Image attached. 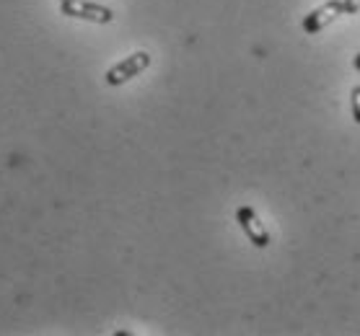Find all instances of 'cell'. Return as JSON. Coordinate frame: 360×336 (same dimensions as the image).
Listing matches in <instances>:
<instances>
[{
  "mask_svg": "<svg viewBox=\"0 0 360 336\" xmlns=\"http://www.w3.org/2000/svg\"><path fill=\"white\" fill-rule=\"evenodd\" d=\"M60 13L68 18H81L91 24H112V8L94 3V0H60Z\"/></svg>",
  "mask_w": 360,
  "mask_h": 336,
  "instance_id": "1",
  "label": "cell"
},
{
  "mask_svg": "<svg viewBox=\"0 0 360 336\" xmlns=\"http://www.w3.org/2000/svg\"><path fill=\"white\" fill-rule=\"evenodd\" d=\"M150 65V55L148 52H132L130 58H124L122 62H117L115 67H109L104 81L109 86H124L127 81H132L135 75H140L143 70H148Z\"/></svg>",
  "mask_w": 360,
  "mask_h": 336,
  "instance_id": "2",
  "label": "cell"
},
{
  "mask_svg": "<svg viewBox=\"0 0 360 336\" xmlns=\"http://www.w3.org/2000/svg\"><path fill=\"white\" fill-rule=\"evenodd\" d=\"M340 16H347L345 13V0H327L324 6L314 8L309 16H303V32L309 34V36H314L321 29H327L329 24H335Z\"/></svg>",
  "mask_w": 360,
  "mask_h": 336,
  "instance_id": "3",
  "label": "cell"
},
{
  "mask_svg": "<svg viewBox=\"0 0 360 336\" xmlns=\"http://www.w3.org/2000/svg\"><path fill=\"white\" fill-rule=\"evenodd\" d=\"M236 222L241 225V230L246 233V238H249L257 248L270 246V233H267V228H264V222L259 220V215L254 213V207H249V205L238 207Z\"/></svg>",
  "mask_w": 360,
  "mask_h": 336,
  "instance_id": "4",
  "label": "cell"
},
{
  "mask_svg": "<svg viewBox=\"0 0 360 336\" xmlns=\"http://www.w3.org/2000/svg\"><path fill=\"white\" fill-rule=\"evenodd\" d=\"M350 104H352V119L360 124V86H355V88H352Z\"/></svg>",
  "mask_w": 360,
  "mask_h": 336,
  "instance_id": "5",
  "label": "cell"
},
{
  "mask_svg": "<svg viewBox=\"0 0 360 336\" xmlns=\"http://www.w3.org/2000/svg\"><path fill=\"white\" fill-rule=\"evenodd\" d=\"M360 11V0H345V13L352 16V13H358Z\"/></svg>",
  "mask_w": 360,
  "mask_h": 336,
  "instance_id": "6",
  "label": "cell"
},
{
  "mask_svg": "<svg viewBox=\"0 0 360 336\" xmlns=\"http://www.w3.org/2000/svg\"><path fill=\"white\" fill-rule=\"evenodd\" d=\"M352 67H355V70H360V52L355 55V58H352Z\"/></svg>",
  "mask_w": 360,
  "mask_h": 336,
  "instance_id": "7",
  "label": "cell"
}]
</instances>
